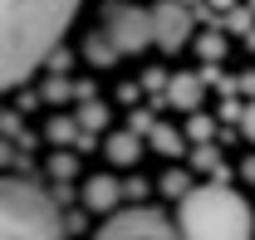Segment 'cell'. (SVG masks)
Here are the masks:
<instances>
[{"instance_id":"6da1fadb","label":"cell","mask_w":255,"mask_h":240,"mask_svg":"<svg viewBox=\"0 0 255 240\" xmlns=\"http://www.w3.org/2000/svg\"><path fill=\"white\" fill-rule=\"evenodd\" d=\"M79 0H0V79L20 89L59 49Z\"/></svg>"},{"instance_id":"7a4b0ae2","label":"cell","mask_w":255,"mask_h":240,"mask_svg":"<svg viewBox=\"0 0 255 240\" xmlns=\"http://www.w3.org/2000/svg\"><path fill=\"white\" fill-rule=\"evenodd\" d=\"M177 226H182V240H251L255 216L246 206V196L216 177L211 186H191L182 196Z\"/></svg>"},{"instance_id":"3957f363","label":"cell","mask_w":255,"mask_h":240,"mask_svg":"<svg viewBox=\"0 0 255 240\" xmlns=\"http://www.w3.org/2000/svg\"><path fill=\"white\" fill-rule=\"evenodd\" d=\"M69 221L59 216V201L39 186L10 177L0 191V240H64Z\"/></svg>"},{"instance_id":"277c9868","label":"cell","mask_w":255,"mask_h":240,"mask_svg":"<svg viewBox=\"0 0 255 240\" xmlns=\"http://www.w3.org/2000/svg\"><path fill=\"white\" fill-rule=\"evenodd\" d=\"M98 240H182V226H172L152 206H128V211L108 216V226L98 231Z\"/></svg>"},{"instance_id":"5b68a950","label":"cell","mask_w":255,"mask_h":240,"mask_svg":"<svg viewBox=\"0 0 255 240\" xmlns=\"http://www.w3.org/2000/svg\"><path fill=\"white\" fill-rule=\"evenodd\" d=\"M103 30L118 44V54H137L152 39V10H137V5L113 0V5H103Z\"/></svg>"},{"instance_id":"8992f818","label":"cell","mask_w":255,"mask_h":240,"mask_svg":"<svg viewBox=\"0 0 255 240\" xmlns=\"http://www.w3.org/2000/svg\"><path fill=\"white\" fill-rule=\"evenodd\" d=\"M187 39H191V5L187 0H157L152 5V44L172 54Z\"/></svg>"},{"instance_id":"52a82bcc","label":"cell","mask_w":255,"mask_h":240,"mask_svg":"<svg viewBox=\"0 0 255 240\" xmlns=\"http://www.w3.org/2000/svg\"><path fill=\"white\" fill-rule=\"evenodd\" d=\"M201 93H206V79H201V74H172L167 103L182 108V113H196V108H201Z\"/></svg>"},{"instance_id":"ba28073f","label":"cell","mask_w":255,"mask_h":240,"mask_svg":"<svg viewBox=\"0 0 255 240\" xmlns=\"http://www.w3.org/2000/svg\"><path fill=\"white\" fill-rule=\"evenodd\" d=\"M103 152H108V162H113V167H132V162H137V152H142V132H108Z\"/></svg>"},{"instance_id":"9c48e42d","label":"cell","mask_w":255,"mask_h":240,"mask_svg":"<svg viewBox=\"0 0 255 240\" xmlns=\"http://www.w3.org/2000/svg\"><path fill=\"white\" fill-rule=\"evenodd\" d=\"M118 196H123V181H113L108 172H103V177H94L89 186H84L89 211H113V206H118Z\"/></svg>"},{"instance_id":"30bf717a","label":"cell","mask_w":255,"mask_h":240,"mask_svg":"<svg viewBox=\"0 0 255 240\" xmlns=\"http://www.w3.org/2000/svg\"><path fill=\"white\" fill-rule=\"evenodd\" d=\"M84 54H89V64H98V69H108V64L118 59V44L108 39V30H94L89 39H84Z\"/></svg>"},{"instance_id":"8fae6325","label":"cell","mask_w":255,"mask_h":240,"mask_svg":"<svg viewBox=\"0 0 255 240\" xmlns=\"http://www.w3.org/2000/svg\"><path fill=\"white\" fill-rule=\"evenodd\" d=\"M79 132H84V122H74V118H49V127H44V137L54 142V147H64V142H79Z\"/></svg>"},{"instance_id":"7c38bea8","label":"cell","mask_w":255,"mask_h":240,"mask_svg":"<svg viewBox=\"0 0 255 240\" xmlns=\"http://www.w3.org/2000/svg\"><path fill=\"white\" fill-rule=\"evenodd\" d=\"M147 137H152V147H157L162 157H182V152H187V147H182V132H172V127H162V122L147 132Z\"/></svg>"},{"instance_id":"4fadbf2b","label":"cell","mask_w":255,"mask_h":240,"mask_svg":"<svg viewBox=\"0 0 255 240\" xmlns=\"http://www.w3.org/2000/svg\"><path fill=\"white\" fill-rule=\"evenodd\" d=\"M191 162H196L201 172H216V177L226 181V162H221V152L211 147V142H196V152H191Z\"/></svg>"},{"instance_id":"5bb4252c","label":"cell","mask_w":255,"mask_h":240,"mask_svg":"<svg viewBox=\"0 0 255 240\" xmlns=\"http://www.w3.org/2000/svg\"><path fill=\"white\" fill-rule=\"evenodd\" d=\"M79 122H84L89 132H98V127L108 122V108H103L98 98H84V108H79Z\"/></svg>"},{"instance_id":"9a60e30c","label":"cell","mask_w":255,"mask_h":240,"mask_svg":"<svg viewBox=\"0 0 255 240\" xmlns=\"http://www.w3.org/2000/svg\"><path fill=\"white\" fill-rule=\"evenodd\" d=\"M187 172H177V167H172V172H167V177H162V191H167V196H177V201H182V196H187Z\"/></svg>"},{"instance_id":"2e32d148","label":"cell","mask_w":255,"mask_h":240,"mask_svg":"<svg viewBox=\"0 0 255 240\" xmlns=\"http://www.w3.org/2000/svg\"><path fill=\"white\" fill-rule=\"evenodd\" d=\"M74 172H79V162H74L69 152H59V157L49 162V177H54V181H69V177H74Z\"/></svg>"},{"instance_id":"e0dca14e","label":"cell","mask_w":255,"mask_h":240,"mask_svg":"<svg viewBox=\"0 0 255 240\" xmlns=\"http://www.w3.org/2000/svg\"><path fill=\"white\" fill-rule=\"evenodd\" d=\"M69 93H79V89H69V79H64V74H54V79L44 84V98H49V103H64Z\"/></svg>"},{"instance_id":"ac0fdd59","label":"cell","mask_w":255,"mask_h":240,"mask_svg":"<svg viewBox=\"0 0 255 240\" xmlns=\"http://www.w3.org/2000/svg\"><path fill=\"white\" fill-rule=\"evenodd\" d=\"M221 49H226V39H221L216 30H211V34H201V54H206V64H216V59H221Z\"/></svg>"},{"instance_id":"d6986e66","label":"cell","mask_w":255,"mask_h":240,"mask_svg":"<svg viewBox=\"0 0 255 240\" xmlns=\"http://www.w3.org/2000/svg\"><path fill=\"white\" fill-rule=\"evenodd\" d=\"M187 132H191V137H196V142H211V118H201V113H191Z\"/></svg>"},{"instance_id":"ffe728a7","label":"cell","mask_w":255,"mask_h":240,"mask_svg":"<svg viewBox=\"0 0 255 240\" xmlns=\"http://www.w3.org/2000/svg\"><path fill=\"white\" fill-rule=\"evenodd\" d=\"M226 30H251V10H226Z\"/></svg>"},{"instance_id":"44dd1931","label":"cell","mask_w":255,"mask_h":240,"mask_svg":"<svg viewBox=\"0 0 255 240\" xmlns=\"http://www.w3.org/2000/svg\"><path fill=\"white\" fill-rule=\"evenodd\" d=\"M152 127H157V122H152V113H147V108H137V113H132V132H142V137H147Z\"/></svg>"},{"instance_id":"7402d4cb","label":"cell","mask_w":255,"mask_h":240,"mask_svg":"<svg viewBox=\"0 0 255 240\" xmlns=\"http://www.w3.org/2000/svg\"><path fill=\"white\" fill-rule=\"evenodd\" d=\"M241 132L255 142V103H246V118H241Z\"/></svg>"},{"instance_id":"603a6c76","label":"cell","mask_w":255,"mask_h":240,"mask_svg":"<svg viewBox=\"0 0 255 240\" xmlns=\"http://www.w3.org/2000/svg\"><path fill=\"white\" fill-rule=\"evenodd\" d=\"M142 84H147V89H167V84H172V79H162L157 69H147V74H142Z\"/></svg>"},{"instance_id":"cb8c5ba5","label":"cell","mask_w":255,"mask_h":240,"mask_svg":"<svg viewBox=\"0 0 255 240\" xmlns=\"http://www.w3.org/2000/svg\"><path fill=\"white\" fill-rule=\"evenodd\" d=\"M123 191H128V196H147V181L132 177V181H123Z\"/></svg>"},{"instance_id":"d4e9b609","label":"cell","mask_w":255,"mask_h":240,"mask_svg":"<svg viewBox=\"0 0 255 240\" xmlns=\"http://www.w3.org/2000/svg\"><path fill=\"white\" fill-rule=\"evenodd\" d=\"M211 5H221V10H231V5H236V0H211Z\"/></svg>"},{"instance_id":"484cf974","label":"cell","mask_w":255,"mask_h":240,"mask_svg":"<svg viewBox=\"0 0 255 240\" xmlns=\"http://www.w3.org/2000/svg\"><path fill=\"white\" fill-rule=\"evenodd\" d=\"M187 5H201V0H187Z\"/></svg>"}]
</instances>
